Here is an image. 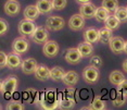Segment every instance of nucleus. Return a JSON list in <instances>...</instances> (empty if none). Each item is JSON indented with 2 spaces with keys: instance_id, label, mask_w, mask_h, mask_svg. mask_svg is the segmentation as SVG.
<instances>
[{
  "instance_id": "32",
  "label": "nucleus",
  "mask_w": 127,
  "mask_h": 110,
  "mask_svg": "<svg viewBox=\"0 0 127 110\" xmlns=\"http://www.w3.org/2000/svg\"><path fill=\"white\" fill-rule=\"evenodd\" d=\"M5 108L8 110H24L25 107L21 101H19V100H10Z\"/></svg>"
},
{
  "instance_id": "18",
  "label": "nucleus",
  "mask_w": 127,
  "mask_h": 110,
  "mask_svg": "<svg viewBox=\"0 0 127 110\" xmlns=\"http://www.w3.org/2000/svg\"><path fill=\"white\" fill-rule=\"evenodd\" d=\"M62 82L66 87H74L77 84V82H78V74L75 71L66 72L64 77H63V80H62Z\"/></svg>"
},
{
  "instance_id": "15",
  "label": "nucleus",
  "mask_w": 127,
  "mask_h": 110,
  "mask_svg": "<svg viewBox=\"0 0 127 110\" xmlns=\"http://www.w3.org/2000/svg\"><path fill=\"white\" fill-rule=\"evenodd\" d=\"M125 42L121 36H115L111 39V42L109 43L110 45V49L111 51H113L114 54H122L124 51V48H125Z\"/></svg>"
},
{
  "instance_id": "10",
  "label": "nucleus",
  "mask_w": 127,
  "mask_h": 110,
  "mask_svg": "<svg viewBox=\"0 0 127 110\" xmlns=\"http://www.w3.org/2000/svg\"><path fill=\"white\" fill-rule=\"evenodd\" d=\"M65 61L70 64H77L82 61L83 56L78 50V48H68L64 55Z\"/></svg>"
},
{
  "instance_id": "33",
  "label": "nucleus",
  "mask_w": 127,
  "mask_h": 110,
  "mask_svg": "<svg viewBox=\"0 0 127 110\" xmlns=\"http://www.w3.org/2000/svg\"><path fill=\"white\" fill-rule=\"evenodd\" d=\"M90 64L91 65H94V66H96V68L98 69H100L101 66H102V59L99 57V56H97V55H92V56L90 57Z\"/></svg>"
},
{
  "instance_id": "36",
  "label": "nucleus",
  "mask_w": 127,
  "mask_h": 110,
  "mask_svg": "<svg viewBox=\"0 0 127 110\" xmlns=\"http://www.w3.org/2000/svg\"><path fill=\"white\" fill-rule=\"evenodd\" d=\"M7 62H8V55L4 51L0 53V68L3 69L4 66H7Z\"/></svg>"
},
{
  "instance_id": "5",
  "label": "nucleus",
  "mask_w": 127,
  "mask_h": 110,
  "mask_svg": "<svg viewBox=\"0 0 127 110\" xmlns=\"http://www.w3.org/2000/svg\"><path fill=\"white\" fill-rule=\"evenodd\" d=\"M36 24L33 20H30V19H26L25 18L24 20H22L21 22L19 23V33L21 34L22 36H32L33 33L35 32L36 30Z\"/></svg>"
},
{
  "instance_id": "6",
  "label": "nucleus",
  "mask_w": 127,
  "mask_h": 110,
  "mask_svg": "<svg viewBox=\"0 0 127 110\" xmlns=\"http://www.w3.org/2000/svg\"><path fill=\"white\" fill-rule=\"evenodd\" d=\"M64 25H65V21L61 16L52 15V16H49L46 20V27L51 32H57V31L62 30L64 27Z\"/></svg>"
},
{
  "instance_id": "22",
  "label": "nucleus",
  "mask_w": 127,
  "mask_h": 110,
  "mask_svg": "<svg viewBox=\"0 0 127 110\" xmlns=\"http://www.w3.org/2000/svg\"><path fill=\"white\" fill-rule=\"evenodd\" d=\"M39 14H40V12H39V10H38V8H37L36 4L35 5L30 4L24 9V18L33 20V21H35V20L38 19Z\"/></svg>"
},
{
  "instance_id": "8",
  "label": "nucleus",
  "mask_w": 127,
  "mask_h": 110,
  "mask_svg": "<svg viewBox=\"0 0 127 110\" xmlns=\"http://www.w3.org/2000/svg\"><path fill=\"white\" fill-rule=\"evenodd\" d=\"M49 38V30L44 26H37L33 35L31 36V39L35 44H45Z\"/></svg>"
},
{
  "instance_id": "26",
  "label": "nucleus",
  "mask_w": 127,
  "mask_h": 110,
  "mask_svg": "<svg viewBox=\"0 0 127 110\" xmlns=\"http://www.w3.org/2000/svg\"><path fill=\"white\" fill-rule=\"evenodd\" d=\"M121 22L120 20H118L116 16L114 15H111L110 14L109 15V18L105 20V22H104V24H105V26L106 27H109L110 30H112V31H116V30H118L120 28V26H121Z\"/></svg>"
},
{
  "instance_id": "4",
  "label": "nucleus",
  "mask_w": 127,
  "mask_h": 110,
  "mask_svg": "<svg viewBox=\"0 0 127 110\" xmlns=\"http://www.w3.org/2000/svg\"><path fill=\"white\" fill-rule=\"evenodd\" d=\"M99 76H100L99 69L91 64L86 66L83 71V79L87 84H95L99 80Z\"/></svg>"
},
{
  "instance_id": "23",
  "label": "nucleus",
  "mask_w": 127,
  "mask_h": 110,
  "mask_svg": "<svg viewBox=\"0 0 127 110\" xmlns=\"http://www.w3.org/2000/svg\"><path fill=\"white\" fill-rule=\"evenodd\" d=\"M112 30H110L109 27H102L99 30V42L102 43V44H108V43L111 42V39L113 38V36H112Z\"/></svg>"
},
{
  "instance_id": "38",
  "label": "nucleus",
  "mask_w": 127,
  "mask_h": 110,
  "mask_svg": "<svg viewBox=\"0 0 127 110\" xmlns=\"http://www.w3.org/2000/svg\"><path fill=\"white\" fill-rule=\"evenodd\" d=\"M75 1H76L77 3H79V4H83V3H86V2H89L90 0H75Z\"/></svg>"
},
{
  "instance_id": "13",
  "label": "nucleus",
  "mask_w": 127,
  "mask_h": 110,
  "mask_svg": "<svg viewBox=\"0 0 127 110\" xmlns=\"http://www.w3.org/2000/svg\"><path fill=\"white\" fill-rule=\"evenodd\" d=\"M37 66H38V64H37V61L34 58H26V59H24L22 61L21 69L24 74L30 75V74L35 73Z\"/></svg>"
},
{
  "instance_id": "11",
  "label": "nucleus",
  "mask_w": 127,
  "mask_h": 110,
  "mask_svg": "<svg viewBox=\"0 0 127 110\" xmlns=\"http://www.w3.org/2000/svg\"><path fill=\"white\" fill-rule=\"evenodd\" d=\"M85 18L80 13L78 14H74V15L71 16V19L68 20V26L72 31L78 32L82 31L84 27H85Z\"/></svg>"
},
{
  "instance_id": "35",
  "label": "nucleus",
  "mask_w": 127,
  "mask_h": 110,
  "mask_svg": "<svg viewBox=\"0 0 127 110\" xmlns=\"http://www.w3.org/2000/svg\"><path fill=\"white\" fill-rule=\"evenodd\" d=\"M9 30V24L8 22H5L3 19L0 20V35H4Z\"/></svg>"
},
{
  "instance_id": "12",
  "label": "nucleus",
  "mask_w": 127,
  "mask_h": 110,
  "mask_svg": "<svg viewBox=\"0 0 127 110\" xmlns=\"http://www.w3.org/2000/svg\"><path fill=\"white\" fill-rule=\"evenodd\" d=\"M3 11L8 16H15L21 11V4L18 0H8L4 3Z\"/></svg>"
},
{
  "instance_id": "7",
  "label": "nucleus",
  "mask_w": 127,
  "mask_h": 110,
  "mask_svg": "<svg viewBox=\"0 0 127 110\" xmlns=\"http://www.w3.org/2000/svg\"><path fill=\"white\" fill-rule=\"evenodd\" d=\"M28 49H30V42L26 39L25 36L18 37V38H15L13 40L12 50L14 53H16L19 55H23V54L27 53Z\"/></svg>"
},
{
  "instance_id": "1",
  "label": "nucleus",
  "mask_w": 127,
  "mask_h": 110,
  "mask_svg": "<svg viewBox=\"0 0 127 110\" xmlns=\"http://www.w3.org/2000/svg\"><path fill=\"white\" fill-rule=\"evenodd\" d=\"M60 100H61V94H58L56 89L49 88L42 93H39L36 104H39L40 107L44 109L52 110L59 107Z\"/></svg>"
},
{
  "instance_id": "3",
  "label": "nucleus",
  "mask_w": 127,
  "mask_h": 110,
  "mask_svg": "<svg viewBox=\"0 0 127 110\" xmlns=\"http://www.w3.org/2000/svg\"><path fill=\"white\" fill-rule=\"evenodd\" d=\"M75 89L74 87H67L63 93H61V100H60V109H72L75 106Z\"/></svg>"
},
{
  "instance_id": "29",
  "label": "nucleus",
  "mask_w": 127,
  "mask_h": 110,
  "mask_svg": "<svg viewBox=\"0 0 127 110\" xmlns=\"http://www.w3.org/2000/svg\"><path fill=\"white\" fill-rule=\"evenodd\" d=\"M101 5H103V7H104L106 10H109L110 12H114V11L120 7L118 0H102Z\"/></svg>"
},
{
  "instance_id": "20",
  "label": "nucleus",
  "mask_w": 127,
  "mask_h": 110,
  "mask_svg": "<svg viewBox=\"0 0 127 110\" xmlns=\"http://www.w3.org/2000/svg\"><path fill=\"white\" fill-rule=\"evenodd\" d=\"M36 5L40 14H49L52 10H54L52 0H37Z\"/></svg>"
},
{
  "instance_id": "17",
  "label": "nucleus",
  "mask_w": 127,
  "mask_h": 110,
  "mask_svg": "<svg viewBox=\"0 0 127 110\" xmlns=\"http://www.w3.org/2000/svg\"><path fill=\"white\" fill-rule=\"evenodd\" d=\"M34 74H35V77L38 81L45 82V81L50 79V69L45 64H39Z\"/></svg>"
},
{
  "instance_id": "9",
  "label": "nucleus",
  "mask_w": 127,
  "mask_h": 110,
  "mask_svg": "<svg viewBox=\"0 0 127 110\" xmlns=\"http://www.w3.org/2000/svg\"><path fill=\"white\" fill-rule=\"evenodd\" d=\"M60 46L54 40H47L42 47V53L47 58H56L59 55Z\"/></svg>"
},
{
  "instance_id": "14",
  "label": "nucleus",
  "mask_w": 127,
  "mask_h": 110,
  "mask_svg": "<svg viewBox=\"0 0 127 110\" xmlns=\"http://www.w3.org/2000/svg\"><path fill=\"white\" fill-rule=\"evenodd\" d=\"M96 11H97V7L92 3V2H90V1L80 4V8H79V13L82 14L85 19L95 18Z\"/></svg>"
},
{
  "instance_id": "16",
  "label": "nucleus",
  "mask_w": 127,
  "mask_h": 110,
  "mask_svg": "<svg viewBox=\"0 0 127 110\" xmlns=\"http://www.w3.org/2000/svg\"><path fill=\"white\" fill-rule=\"evenodd\" d=\"M22 61L23 60L21 59L19 54L16 53H11L8 55V62H7V66L11 70H16V69L21 68L22 65Z\"/></svg>"
},
{
  "instance_id": "24",
  "label": "nucleus",
  "mask_w": 127,
  "mask_h": 110,
  "mask_svg": "<svg viewBox=\"0 0 127 110\" xmlns=\"http://www.w3.org/2000/svg\"><path fill=\"white\" fill-rule=\"evenodd\" d=\"M66 72L63 70L61 66H53L52 69H50V79L54 81V82H59L62 81L64 77Z\"/></svg>"
},
{
  "instance_id": "37",
  "label": "nucleus",
  "mask_w": 127,
  "mask_h": 110,
  "mask_svg": "<svg viewBox=\"0 0 127 110\" xmlns=\"http://www.w3.org/2000/svg\"><path fill=\"white\" fill-rule=\"evenodd\" d=\"M123 70L127 73V59L124 60V62H123Z\"/></svg>"
},
{
  "instance_id": "25",
  "label": "nucleus",
  "mask_w": 127,
  "mask_h": 110,
  "mask_svg": "<svg viewBox=\"0 0 127 110\" xmlns=\"http://www.w3.org/2000/svg\"><path fill=\"white\" fill-rule=\"evenodd\" d=\"M105 108H106L105 101L103 100L99 95H97V96L92 99L90 106L88 107V109H91V110H103Z\"/></svg>"
},
{
  "instance_id": "21",
  "label": "nucleus",
  "mask_w": 127,
  "mask_h": 110,
  "mask_svg": "<svg viewBox=\"0 0 127 110\" xmlns=\"http://www.w3.org/2000/svg\"><path fill=\"white\" fill-rule=\"evenodd\" d=\"M78 50L80 51L83 58H89L94 55V46H92L91 43H88V42H84V43H80V44L77 46Z\"/></svg>"
},
{
  "instance_id": "19",
  "label": "nucleus",
  "mask_w": 127,
  "mask_h": 110,
  "mask_svg": "<svg viewBox=\"0 0 127 110\" xmlns=\"http://www.w3.org/2000/svg\"><path fill=\"white\" fill-rule=\"evenodd\" d=\"M84 39L88 43L95 44L99 42V30L95 27H89L84 32Z\"/></svg>"
},
{
  "instance_id": "28",
  "label": "nucleus",
  "mask_w": 127,
  "mask_h": 110,
  "mask_svg": "<svg viewBox=\"0 0 127 110\" xmlns=\"http://www.w3.org/2000/svg\"><path fill=\"white\" fill-rule=\"evenodd\" d=\"M110 82H111L113 85H118L120 83H122L124 80H125V76H124V74L122 73L121 71H112L111 74H110V77H109Z\"/></svg>"
},
{
  "instance_id": "39",
  "label": "nucleus",
  "mask_w": 127,
  "mask_h": 110,
  "mask_svg": "<svg viewBox=\"0 0 127 110\" xmlns=\"http://www.w3.org/2000/svg\"><path fill=\"white\" fill-rule=\"evenodd\" d=\"M124 53L127 54V40L125 42V48H124Z\"/></svg>"
},
{
  "instance_id": "30",
  "label": "nucleus",
  "mask_w": 127,
  "mask_h": 110,
  "mask_svg": "<svg viewBox=\"0 0 127 110\" xmlns=\"http://www.w3.org/2000/svg\"><path fill=\"white\" fill-rule=\"evenodd\" d=\"M114 15L122 23L127 22V8L126 7H118L117 9L114 11Z\"/></svg>"
},
{
  "instance_id": "34",
  "label": "nucleus",
  "mask_w": 127,
  "mask_h": 110,
  "mask_svg": "<svg viewBox=\"0 0 127 110\" xmlns=\"http://www.w3.org/2000/svg\"><path fill=\"white\" fill-rule=\"evenodd\" d=\"M54 10H63L67 4V0H52Z\"/></svg>"
},
{
  "instance_id": "40",
  "label": "nucleus",
  "mask_w": 127,
  "mask_h": 110,
  "mask_svg": "<svg viewBox=\"0 0 127 110\" xmlns=\"http://www.w3.org/2000/svg\"><path fill=\"white\" fill-rule=\"evenodd\" d=\"M126 8H127V7H126Z\"/></svg>"
},
{
  "instance_id": "31",
  "label": "nucleus",
  "mask_w": 127,
  "mask_h": 110,
  "mask_svg": "<svg viewBox=\"0 0 127 110\" xmlns=\"http://www.w3.org/2000/svg\"><path fill=\"white\" fill-rule=\"evenodd\" d=\"M116 95L118 96L123 97L124 99L127 100V80L125 79L122 83H120L117 85V88H116Z\"/></svg>"
},
{
  "instance_id": "27",
  "label": "nucleus",
  "mask_w": 127,
  "mask_h": 110,
  "mask_svg": "<svg viewBox=\"0 0 127 110\" xmlns=\"http://www.w3.org/2000/svg\"><path fill=\"white\" fill-rule=\"evenodd\" d=\"M110 11L106 10L103 5H101V7L97 8V11H96V14H95V19L97 20L98 22H105V20L109 18L110 15Z\"/></svg>"
},
{
  "instance_id": "2",
  "label": "nucleus",
  "mask_w": 127,
  "mask_h": 110,
  "mask_svg": "<svg viewBox=\"0 0 127 110\" xmlns=\"http://www.w3.org/2000/svg\"><path fill=\"white\" fill-rule=\"evenodd\" d=\"M19 81L15 75H9L1 81V94L5 98L11 97L18 89Z\"/></svg>"
}]
</instances>
